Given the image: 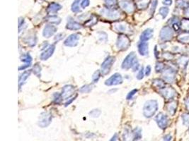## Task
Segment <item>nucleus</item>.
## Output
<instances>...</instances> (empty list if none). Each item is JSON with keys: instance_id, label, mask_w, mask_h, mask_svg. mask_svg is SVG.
Segmentation results:
<instances>
[{"instance_id": "f257e3e1", "label": "nucleus", "mask_w": 189, "mask_h": 141, "mask_svg": "<svg viewBox=\"0 0 189 141\" xmlns=\"http://www.w3.org/2000/svg\"><path fill=\"white\" fill-rule=\"evenodd\" d=\"M158 108V102L155 99H149L145 102L143 107V115L148 119L151 118L155 115Z\"/></svg>"}, {"instance_id": "f03ea898", "label": "nucleus", "mask_w": 189, "mask_h": 141, "mask_svg": "<svg viewBox=\"0 0 189 141\" xmlns=\"http://www.w3.org/2000/svg\"><path fill=\"white\" fill-rule=\"evenodd\" d=\"M130 45V40L126 35L121 34L118 35L116 40V47L119 50H126Z\"/></svg>"}, {"instance_id": "7ed1b4c3", "label": "nucleus", "mask_w": 189, "mask_h": 141, "mask_svg": "<svg viewBox=\"0 0 189 141\" xmlns=\"http://www.w3.org/2000/svg\"><path fill=\"white\" fill-rule=\"evenodd\" d=\"M100 14L106 19L110 20L118 19L120 16L119 11L115 9H102L100 11Z\"/></svg>"}, {"instance_id": "20e7f679", "label": "nucleus", "mask_w": 189, "mask_h": 141, "mask_svg": "<svg viewBox=\"0 0 189 141\" xmlns=\"http://www.w3.org/2000/svg\"><path fill=\"white\" fill-rule=\"evenodd\" d=\"M115 61V58L114 56H108L104 60L101 66V71L102 75H107L110 72L111 69L112 68L113 63Z\"/></svg>"}, {"instance_id": "39448f33", "label": "nucleus", "mask_w": 189, "mask_h": 141, "mask_svg": "<svg viewBox=\"0 0 189 141\" xmlns=\"http://www.w3.org/2000/svg\"><path fill=\"white\" fill-rule=\"evenodd\" d=\"M137 60H137V56L135 52H130L129 54H127L126 57L124 59L121 65L122 69L125 70L130 69L133 67V66L136 62Z\"/></svg>"}, {"instance_id": "423d86ee", "label": "nucleus", "mask_w": 189, "mask_h": 141, "mask_svg": "<svg viewBox=\"0 0 189 141\" xmlns=\"http://www.w3.org/2000/svg\"><path fill=\"white\" fill-rule=\"evenodd\" d=\"M174 37V30L170 26H164L161 28L159 33V38L161 40L166 42V41L171 40Z\"/></svg>"}, {"instance_id": "0eeeda50", "label": "nucleus", "mask_w": 189, "mask_h": 141, "mask_svg": "<svg viewBox=\"0 0 189 141\" xmlns=\"http://www.w3.org/2000/svg\"><path fill=\"white\" fill-rule=\"evenodd\" d=\"M52 121V115L49 112H43L40 114L38 119V126L41 128H45L51 124Z\"/></svg>"}, {"instance_id": "6e6552de", "label": "nucleus", "mask_w": 189, "mask_h": 141, "mask_svg": "<svg viewBox=\"0 0 189 141\" xmlns=\"http://www.w3.org/2000/svg\"><path fill=\"white\" fill-rule=\"evenodd\" d=\"M155 121L157 124L159 128L164 130V129H165L168 126V121H168V118L167 116L164 114V113L161 112L159 113L156 116Z\"/></svg>"}, {"instance_id": "1a4fd4ad", "label": "nucleus", "mask_w": 189, "mask_h": 141, "mask_svg": "<svg viewBox=\"0 0 189 141\" xmlns=\"http://www.w3.org/2000/svg\"><path fill=\"white\" fill-rule=\"evenodd\" d=\"M123 80L121 75L118 73H115L105 81V85L108 86L120 85V84L123 83Z\"/></svg>"}, {"instance_id": "9d476101", "label": "nucleus", "mask_w": 189, "mask_h": 141, "mask_svg": "<svg viewBox=\"0 0 189 141\" xmlns=\"http://www.w3.org/2000/svg\"><path fill=\"white\" fill-rule=\"evenodd\" d=\"M80 39V35L77 33H74L70 35L64 41V45L67 47H76L79 43V40Z\"/></svg>"}, {"instance_id": "9b49d317", "label": "nucleus", "mask_w": 189, "mask_h": 141, "mask_svg": "<svg viewBox=\"0 0 189 141\" xmlns=\"http://www.w3.org/2000/svg\"><path fill=\"white\" fill-rule=\"evenodd\" d=\"M159 92L162 95L163 97L167 99H172L176 95V90L171 87H164L161 88L159 90Z\"/></svg>"}, {"instance_id": "f8f14e48", "label": "nucleus", "mask_w": 189, "mask_h": 141, "mask_svg": "<svg viewBox=\"0 0 189 141\" xmlns=\"http://www.w3.org/2000/svg\"><path fill=\"white\" fill-rule=\"evenodd\" d=\"M163 78L168 83H173L176 78V72L172 68L168 67L163 70Z\"/></svg>"}, {"instance_id": "ddd939ff", "label": "nucleus", "mask_w": 189, "mask_h": 141, "mask_svg": "<svg viewBox=\"0 0 189 141\" xmlns=\"http://www.w3.org/2000/svg\"><path fill=\"white\" fill-rule=\"evenodd\" d=\"M75 92V88L72 85H65L62 88V95L63 99H69L72 96H73Z\"/></svg>"}, {"instance_id": "4468645a", "label": "nucleus", "mask_w": 189, "mask_h": 141, "mask_svg": "<svg viewBox=\"0 0 189 141\" xmlns=\"http://www.w3.org/2000/svg\"><path fill=\"white\" fill-rule=\"evenodd\" d=\"M119 6L125 12H126L127 13H133L134 10H135L134 4L132 3L131 2L128 1V0H120Z\"/></svg>"}, {"instance_id": "2eb2a0df", "label": "nucleus", "mask_w": 189, "mask_h": 141, "mask_svg": "<svg viewBox=\"0 0 189 141\" xmlns=\"http://www.w3.org/2000/svg\"><path fill=\"white\" fill-rule=\"evenodd\" d=\"M55 50V45H50V46L47 47L46 49H45V50L42 52V54H40V60L43 61L47 60L50 57H51V56H53Z\"/></svg>"}, {"instance_id": "dca6fc26", "label": "nucleus", "mask_w": 189, "mask_h": 141, "mask_svg": "<svg viewBox=\"0 0 189 141\" xmlns=\"http://www.w3.org/2000/svg\"><path fill=\"white\" fill-rule=\"evenodd\" d=\"M57 28L55 26L51 24H48L45 26L44 29L43 31V35L45 38H49L51 36H53L57 32Z\"/></svg>"}, {"instance_id": "f3484780", "label": "nucleus", "mask_w": 189, "mask_h": 141, "mask_svg": "<svg viewBox=\"0 0 189 141\" xmlns=\"http://www.w3.org/2000/svg\"><path fill=\"white\" fill-rule=\"evenodd\" d=\"M138 52L141 56H147L149 54V44L147 42L140 41L138 44Z\"/></svg>"}, {"instance_id": "a211bd4d", "label": "nucleus", "mask_w": 189, "mask_h": 141, "mask_svg": "<svg viewBox=\"0 0 189 141\" xmlns=\"http://www.w3.org/2000/svg\"><path fill=\"white\" fill-rule=\"evenodd\" d=\"M153 34H154V31L152 30V28H147L141 33L140 39L141 41L147 42V41L151 39L152 36H153Z\"/></svg>"}, {"instance_id": "6ab92c4d", "label": "nucleus", "mask_w": 189, "mask_h": 141, "mask_svg": "<svg viewBox=\"0 0 189 141\" xmlns=\"http://www.w3.org/2000/svg\"><path fill=\"white\" fill-rule=\"evenodd\" d=\"M113 28L118 33H123L128 30V25L125 22H120L113 25Z\"/></svg>"}, {"instance_id": "aec40b11", "label": "nucleus", "mask_w": 189, "mask_h": 141, "mask_svg": "<svg viewBox=\"0 0 189 141\" xmlns=\"http://www.w3.org/2000/svg\"><path fill=\"white\" fill-rule=\"evenodd\" d=\"M81 28H82V26H81V24H79L78 22L75 21L73 19L68 20L67 26H66V28L70 31H77Z\"/></svg>"}, {"instance_id": "412c9836", "label": "nucleus", "mask_w": 189, "mask_h": 141, "mask_svg": "<svg viewBox=\"0 0 189 141\" xmlns=\"http://www.w3.org/2000/svg\"><path fill=\"white\" fill-rule=\"evenodd\" d=\"M62 9V6L60 4L56 3V2H53V3L50 4L47 8V11L48 13H51V14H54L59 11L61 10Z\"/></svg>"}, {"instance_id": "4be33fe9", "label": "nucleus", "mask_w": 189, "mask_h": 141, "mask_svg": "<svg viewBox=\"0 0 189 141\" xmlns=\"http://www.w3.org/2000/svg\"><path fill=\"white\" fill-rule=\"evenodd\" d=\"M24 40L25 42L30 47H34L36 45V43H37V38H36V35H34V34L28 35L27 37H26Z\"/></svg>"}, {"instance_id": "5701e85b", "label": "nucleus", "mask_w": 189, "mask_h": 141, "mask_svg": "<svg viewBox=\"0 0 189 141\" xmlns=\"http://www.w3.org/2000/svg\"><path fill=\"white\" fill-rule=\"evenodd\" d=\"M123 140L124 141H134L135 140V134L133 131H130L129 129H126L123 133Z\"/></svg>"}, {"instance_id": "b1692460", "label": "nucleus", "mask_w": 189, "mask_h": 141, "mask_svg": "<svg viewBox=\"0 0 189 141\" xmlns=\"http://www.w3.org/2000/svg\"><path fill=\"white\" fill-rule=\"evenodd\" d=\"M31 73V70H26V71H24L21 75H20L19 79V87H21L23 84H24L28 78V77L30 76Z\"/></svg>"}, {"instance_id": "393cba45", "label": "nucleus", "mask_w": 189, "mask_h": 141, "mask_svg": "<svg viewBox=\"0 0 189 141\" xmlns=\"http://www.w3.org/2000/svg\"><path fill=\"white\" fill-rule=\"evenodd\" d=\"M178 40L181 43H189V31H184L178 36Z\"/></svg>"}, {"instance_id": "a878e982", "label": "nucleus", "mask_w": 189, "mask_h": 141, "mask_svg": "<svg viewBox=\"0 0 189 141\" xmlns=\"http://www.w3.org/2000/svg\"><path fill=\"white\" fill-rule=\"evenodd\" d=\"M47 20L50 23V24L58 25L60 24L61 19L59 16H58L57 15L53 14L51 16H49L47 18Z\"/></svg>"}, {"instance_id": "bb28decb", "label": "nucleus", "mask_w": 189, "mask_h": 141, "mask_svg": "<svg viewBox=\"0 0 189 141\" xmlns=\"http://www.w3.org/2000/svg\"><path fill=\"white\" fill-rule=\"evenodd\" d=\"M150 2V0H138L137 1V6L140 9H146Z\"/></svg>"}, {"instance_id": "cd10ccee", "label": "nucleus", "mask_w": 189, "mask_h": 141, "mask_svg": "<svg viewBox=\"0 0 189 141\" xmlns=\"http://www.w3.org/2000/svg\"><path fill=\"white\" fill-rule=\"evenodd\" d=\"M79 3H81V0H74L72 4L71 10L74 13H79L81 11L80 7H79Z\"/></svg>"}, {"instance_id": "c85d7f7f", "label": "nucleus", "mask_w": 189, "mask_h": 141, "mask_svg": "<svg viewBox=\"0 0 189 141\" xmlns=\"http://www.w3.org/2000/svg\"><path fill=\"white\" fill-rule=\"evenodd\" d=\"M176 108H177V104L176 102H172V103H170L168 104L167 106V111L169 112L171 115H174L176 111Z\"/></svg>"}, {"instance_id": "c756f323", "label": "nucleus", "mask_w": 189, "mask_h": 141, "mask_svg": "<svg viewBox=\"0 0 189 141\" xmlns=\"http://www.w3.org/2000/svg\"><path fill=\"white\" fill-rule=\"evenodd\" d=\"M153 82V85L155 86L156 88H159V90L160 89H161V88H164V85H165V83H164V82L163 81H161V79H154V80L152 81Z\"/></svg>"}, {"instance_id": "7c9ffc66", "label": "nucleus", "mask_w": 189, "mask_h": 141, "mask_svg": "<svg viewBox=\"0 0 189 141\" xmlns=\"http://www.w3.org/2000/svg\"><path fill=\"white\" fill-rule=\"evenodd\" d=\"M176 6L179 8H187L189 6L188 0H176Z\"/></svg>"}, {"instance_id": "2f4dec72", "label": "nucleus", "mask_w": 189, "mask_h": 141, "mask_svg": "<svg viewBox=\"0 0 189 141\" xmlns=\"http://www.w3.org/2000/svg\"><path fill=\"white\" fill-rule=\"evenodd\" d=\"M20 60L23 62H25L26 63H31L32 61V57L29 54H22L20 57Z\"/></svg>"}, {"instance_id": "473e14b6", "label": "nucleus", "mask_w": 189, "mask_h": 141, "mask_svg": "<svg viewBox=\"0 0 189 141\" xmlns=\"http://www.w3.org/2000/svg\"><path fill=\"white\" fill-rule=\"evenodd\" d=\"M53 102L57 104H60L61 102H62V100L63 99L62 95L58 92H55L53 95Z\"/></svg>"}, {"instance_id": "72a5a7b5", "label": "nucleus", "mask_w": 189, "mask_h": 141, "mask_svg": "<svg viewBox=\"0 0 189 141\" xmlns=\"http://www.w3.org/2000/svg\"><path fill=\"white\" fill-rule=\"evenodd\" d=\"M168 12H169V9H168V7H166V6H164V7H161L159 10V14L161 16L163 19H164L167 16Z\"/></svg>"}, {"instance_id": "f704fd0d", "label": "nucleus", "mask_w": 189, "mask_h": 141, "mask_svg": "<svg viewBox=\"0 0 189 141\" xmlns=\"http://www.w3.org/2000/svg\"><path fill=\"white\" fill-rule=\"evenodd\" d=\"M41 67L38 64V63H36L33 67V74L37 76L38 77H40V72H41Z\"/></svg>"}, {"instance_id": "c9c22d12", "label": "nucleus", "mask_w": 189, "mask_h": 141, "mask_svg": "<svg viewBox=\"0 0 189 141\" xmlns=\"http://www.w3.org/2000/svg\"><path fill=\"white\" fill-rule=\"evenodd\" d=\"M92 89L93 87L92 85H85L80 88L79 91H80V92L81 93H89L92 90Z\"/></svg>"}, {"instance_id": "e433bc0d", "label": "nucleus", "mask_w": 189, "mask_h": 141, "mask_svg": "<svg viewBox=\"0 0 189 141\" xmlns=\"http://www.w3.org/2000/svg\"><path fill=\"white\" fill-rule=\"evenodd\" d=\"M98 38L100 41L101 42H106L108 40V35L105 33V32L101 31L98 33Z\"/></svg>"}, {"instance_id": "4c0bfd02", "label": "nucleus", "mask_w": 189, "mask_h": 141, "mask_svg": "<svg viewBox=\"0 0 189 141\" xmlns=\"http://www.w3.org/2000/svg\"><path fill=\"white\" fill-rule=\"evenodd\" d=\"M189 61V60L186 56H182L181 58L179 59V64L182 67H186L187 66V63Z\"/></svg>"}, {"instance_id": "58836bf2", "label": "nucleus", "mask_w": 189, "mask_h": 141, "mask_svg": "<svg viewBox=\"0 0 189 141\" xmlns=\"http://www.w3.org/2000/svg\"><path fill=\"white\" fill-rule=\"evenodd\" d=\"M181 119L183 124L186 126H189V114L184 113L181 115Z\"/></svg>"}, {"instance_id": "ea45409f", "label": "nucleus", "mask_w": 189, "mask_h": 141, "mask_svg": "<svg viewBox=\"0 0 189 141\" xmlns=\"http://www.w3.org/2000/svg\"><path fill=\"white\" fill-rule=\"evenodd\" d=\"M101 73L99 70H96V71L94 72V74H93V76H92V82H93V83H97L98 81H99L100 77H101Z\"/></svg>"}, {"instance_id": "a19ab883", "label": "nucleus", "mask_w": 189, "mask_h": 141, "mask_svg": "<svg viewBox=\"0 0 189 141\" xmlns=\"http://www.w3.org/2000/svg\"><path fill=\"white\" fill-rule=\"evenodd\" d=\"M164 64L162 62H157L156 65H155V70L156 71L159 73V72H161L163 71L164 70Z\"/></svg>"}, {"instance_id": "79ce46f5", "label": "nucleus", "mask_w": 189, "mask_h": 141, "mask_svg": "<svg viewBox=\"0 0 189 141\" xmlns=\"http://www.w3.org/2000/svg\"><path fill=\"white\" fill-rule=\"evenodd\" d=\"M96 23H97V18L95 16L92 15L91 19L89 20H88V21L86 23V24L88 26H94V25L96 24Z\"/></svg>"}, {"instance_id": "37998d69", "label": "nucleus", "mask_w": 189, "mask_h": 141, "mask_svg": "<svg viewBox=\"0 0 189 141\" xmlns=\"http://www.w3.org/2000/svg\"><path fill=\"white\" fill-rule=\"evenodd\" d=\"M101 111H100L99 110H98V109H96V110H93L90 111L89 113V115L90 117H94V118H96V117H99L100 114H101Z\"/></svg>"}, {"instance_id": "c03bdc74", "label": "nucleus", "mask_w": 189, "mask_h": 141, "mask_svg": "<svg viewBox=\"0 0 189 141\" xmlns=\"http://www.w3.org/2000/svg\"><path fill=\"white\" fill-rule=\"evenodd\" d=\"M181 26L185 31H189V19H183L182 20Z\"/></svg>"}, {"instance_id": "a18cd8bd", "label": "nucleus", "mask_w": 189, "mask_h": 141, "mask_svg": "<svg viewBox=\"0 0 189 141\" xmlns=\"http://www.w3.org/2000/svg\"><path fill=\"white\" fill-rule=\"evenodd\" d=\"M138 89H134L132 91H130V92L127 94V97H126V99H127V100H131V99H133V97L136 95V93L138 92Z\"/></svg>"}, {"instance_id": "49530a36", "label": "nucleus", "mask_w": 189, "mask_h": 141, "mask_svg": "<svg viewBox=\"0 0 189 141\" xmlns=\"http://www.w3.org/2000/svg\"><path fill=\"white\" fill-rule=\"evenodd\" d=\"M144 75L145 70L143 69V67H141L140 70H139L138 75H137V79H138V80H142V79L144 78Z\"/></svg>"}, {"instance_id": "de8ad7c7", "label": "nucleus", "mask_w": 189, "mask_h": 141, "mask_svg": "<svg viewBox=\"0 0 189 141\" xmlns=\"http://www.w3.org/2000/svg\"><path fill=\"white\" fill-rule=\"evenodd\" d=\"M157 0H153V1L152 2V6H151V9H150V13L152 15L154 13V11L156 10L157 6Z\"/></svg>"}, {"instance_id": "09e8293b", "label": "nucleus", "mask_w": 189, "mask_h": 141, "mask_svg": "<svg viewBox=\"0 0 189 141\" xmlns=\"http://www.w3.org/2000/svg\"><path fill=\"white\" fill-rule=\"evenodd\" d=\"M104 2L108 7H113L116 4V0H104Z\"/></svg>"}, {"instance_id": "8fccbe9b", "label": "nucleus", "mask_w": 189, "mask_h": 141, "mask_svg": "<svg viewBox=\"0 0 189 141\" xmlns=\"http://www.w3.org/2000/svg\"><path fill=\"white\" fill-rule=\"evenodd\" d=\"M81 6L82 9H85L90 4L89 0H81Z\"/></svg>"}, {"instance_id": "3c124183", "label": "nucleus", "mask_w": 189, "mask_h": 141, "mask_svg": "<svg viewBox=\"0 0 189 141\" xmlns=\"http://www.w3.org/2000/svg\"><path fill=\"white\" fill-rule=\"evenodd\" d=\"M139 68H140V63H139L138 61L137 60L136 62L134 63V65L133 66V67H132V69H133V70L134 72H135V71H138V70H140L139 69Z\"/></svg>"}, {"instance_id": "603ef678", "label": "nucleus", "mask_w": 189, "mask_h": 141, "mask_svg": "<svg viewBox=\"0 0 189 141\" xmlns=\"http://www.w3.org/2000/svg\"><path fill=\"white\" fill-rule=\"evenodd\" d=\"M151 70H152V68H151V67H150L149 65L147 66L146 68H145V75H146L147 76H149L150 74H151Z\"/></svg>"}, {"instance_id": "864d4df0", "label": "nucleus", "mask_w": 189, "mask_h": 141, "mask_svg": "<svg viewBox=\"0 0 189 141\" xmlns=\"http://www.w3.org/2000/svg\"><path fill=\"white\" fill-rule=\"evenodd\" d=\"M64 38V34L62 33H58V35L55 36V40L57 41V42H58V41H60L62 39Z\"/></svg>"}, {"instance_id": "5fc2aeb1", "label": "nucleus", "mask_w": 189, "mask_h": 141, "mask_svg": "<svg viewBox=\"0 0 189 141\" xmlns=\"http://www.w3.org/2000/svg\"><path fill=\"white\" fill-rule=\"evenodd\" d=\"M164 141H172V136L171 134H167V135L164 136L163 138Z\"/></svg>"}, {"instance_id": "6e6d98bb", "label": "nucleus", "mask_w": 189, "mask_h": 141, "mask_svg": "<svg viewBox=\"0 0 189 141\" xmlns=\"http://www.w3.org/2000/svg\"><path fill=\"white\" fill-rule=\"evenodd\" d=\"M162 3L166 6H171L172 4V0H163Z\"/></svg>"}, {"instance_id": "4d7b16f0", "label": "nucleus", "mask_w": 189, "mask_h": 141, "mask_svg": "<svg viewBox=\"0 0 189 141\" xmlns=\"http://www.w3.org/2000/svg\"><path fill=\"white\" fill-rule=\"evenodd\" d=\"M164 57L166 60H172L173 58V55L169 53H165L164 54Z\"/></svg>"}, {"instance_id": "13d9d810", "label": "nucleus", "mask_w": 189, "mask_h": 141, "mask_svg": "<svg viewBox=\"0 0 189 141\" xmlns=\"http://www.w3.org/2000/svg\"><path fill=\"white\" fill-rule=\"evenodd\" d=\"M24 24V19L23 18H19V30L21 29V27L23 26V25Z\"/></svg>"}, {"instance_id": "bf43d9fd", "label": "nucleus", "mask_w": 189, "mask_h": 141, "mask_svg": "<svg viewBox=\"0 0 189 141\" xmlns=\"http://www.w3.org/2000/svg\"><path fill=\"white\" fill-rule=\"evenodd\" d=\"M31 66V63H26V64H25V65H24V66H22V67H20L19 68V70H24V69H26V68H28V67H29Z\"/></svg>"}, {"instance_id": "052dcab7", "label": "nucleus", "mask_w": 189, "mask_h": 141, "mask_svg": "<svg viewBox=\"0 0 189 141\" xmlns=\"http://www.w3.org/2000/svg\"><path fill=\"white\" fill-rule=\"evenodd\" d=\"M75 98H76V97H74V98H72L71 99H69V100H68V101H67V102H66V103L65 104V107H67V106H68V105H70V104H71V103H72V102H73V101L74 100V99H75Z\"/></svg>"}, {"instance_id": "680f3d73", "label": "nucleus", "mask_w": 189, "mask_h": 141, "mask_svg": "<svg viewBox=\"0 0 189 141\" xmlns=\"http://www.w3.org/2000/svg\"><path fill=\"white\" fill-rule=\"evenodd\" d=\"M117 140H118V135H117V133H115L113 137L111 138L110 141H116Z\"/></svg>"}, {"instance_id": "e2e57ef3", "label": "nucleus", "mask_w": 189, "mask_h": 141, "mask_svg": "<svg viewBox=\"0 0 189 141\" xmlns=\"http://www.w3.org/2000/svg\"><path fill=\"white\" fill-rule=\"evenodd\" d=\"M185 103H186V107H187V109L189 110V97H188L187 99H186V102H185Z\"/></svg>"}, {"instance_id": "0e129e2a", "label": "nucleus", "mask_w": 189, "mask_h": 141, "mask_svg": "<svg viewBox=\"0 0 189 141\" xmlns=\"http://www.w3.org/2000/svg\"><path fill=\"white\" fill-rule=\"evenodd\" d=\"M185 15L187 16H189V6H188L187 8L186 9V10H185Z\"/></svg>"}]
</instances>
